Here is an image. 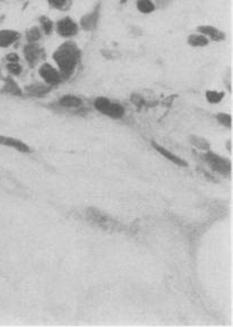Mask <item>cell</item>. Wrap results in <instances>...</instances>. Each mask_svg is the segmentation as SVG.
I'll list each match as a JSON object with an SVG mask.
<instances>
[{
  "mask_svg": "<svg viewBox=\"0 0 233 327\" xmlns=\"http://www.w3.org/2000/svg\"><path fill=\"white\" fill-rule=\"evenodd\" d=\"M51 89L52 86L45 84V83L44 84H42V83H34V84L27 86L25 88V91H26L28 95L34 96V98H42V96L48 94Z\"/></svg>",
  "mask_w": 233,
  "mask_h": 327,
  "instance_id": "obj_13",
  "label": "cell"
},
{
  "mask_svg": "<svg viewBox=\"0 0 233 327\" xmlns=\"http://www.w3.org/2000/svg\"><path fill=\"white\" fill-rule=\"evenodd\" d=\"M128 1V0H120V3L121 5H125V3H126Z\"/></svg>",
  "mask_w": 233,
  "mask_h": 327,
  "instance_id": "obj_26",
  "label": "cell"
},
{
  "mask_svg": "<svg viewBox=\"0 0 233 327\" xmlns=\"http://www.w3.org/2000/svg\"><path fill=\"white\" fill-rule=\"evenodd\" d=\"M152 145L154 149H155L157 152H159L161 155H163L166 159H168L175 165H178V167H188V163L186 162L184 159H181V157H179L178 155H175L174 153L170 152V151H168L167 149H164L163 146L159 145V144L155 143V142H152Z\"/></svg>",
  "mask_w": 233,
  "mask_h": 327,
  "instance_id": "obj_12",
  "label": "cell"
},
{
  "mask_svg": "<svg viewBox=\"0 0 233 327\" xmlns=\"http://www.w3.org/2000/svg\"><path fill=\"white\" fill-rule=\"evenodd\" d=\"M197 31H198V33L205 35L209 40L216 42L225 40L224 32L220 31L215 26H212V25H202V26L197 27Z\"/></svg>",
  "mask_w": 233,
  "mask_h": 327,
  "instance_id": "obj_9",
  "label": "cell"
},
{
  "mask_svg": "<svg viewBox=\"0 0 233 327\" xmlns=\"http://www.w3.org/2000/svg\"><path fill=\"white\" fill-rule=\"evenodd\" d=\"M188 44L193 46V48H203L206 46L210 43V40L207 39L205 35L197 33V34H191L188 37Z\"/></svg>",
  "mask_w": 233,
  "mask_h": 327,
  "instance_id": "obj_16",
  "label": "cell"
},
{
  "mask_svg": "<svg viewBox=\"0 0 233 327\" xmlns=\"http://www.w3.org/2000/svg\"><path fill=\"white\" fill-rule=\"evenodd\" d=\"M202 157L217 174L227 175L231 172V162L225 157H222L213 152H210V151L206 154H203Z\"/></svg>",
  "mask_w": 233,
  "mask_h": 327,
  "instance_id": "obj_3",
  "label": "cell"
},
{
  "mask_svg": "<svg viewBox=\"0 0 233 327\" xmlns=\"http://www.w3.org/2000/svg\"><path fill=\"white\" fill-rule=\"evenodd\" d=\"M50 7L58 10H64L68 8V0H46Z\"/></svg>",
  "mask_w": 233,
  "mask_h": 327,
  "instance_id": "obj_24",
  "label": "cell"
},
{
  "mask_svg": "<svg viewBox=\"0 0 233 327\" xmlns=\"http://www.w3.org/2000/svg\"><path fill=\"white\" fill-rule=\"evenodd\" d=\"M39 75H40V77L45 84L52 86V87L60 84V83L64 81L58 68H55L52 65H50L48 63L41 65V67L39 68Z\"/></svg>",
  "mask_w": 233,
  "mask_h": 327,
  "instance_id": "obj_6",
  "label": "cell"
},
{
  "mask_svg": "<svg viewBox=\"0 0 233 327\" xmlns=\"http://www.w3.org/2000/svg\"><path fill=\"white\" fill-rule=\"evenodd\" d=\"M225 95L224 92H216V91H207L206 92V99L207 101L212 104L220 103L223 100Z\"/></svg>",
  "mask_w": 233,
  "mask_h": 327,
  "instance_id": "obj_21",
  "label": "cell"
},
{
  "mask_svg": "<svg viewBox=\"0 0 233 327\" xmlns=\"http://www.w3.org/2000/svg\"><path fill=\"white\" fill-rule=\"evenodd\" d=\"M136 6H137L139 13L142 14H150L155 10V5H154L153 0H137Z\"/></svg>",
  "mask_w": 233,
  "mask_h": 327,
  "instance_id": "obj_19",
  "label": "cell"
},
{
  "mask_svg": "<svg viewBox=\"0 0 233 327\" xmlns=\"http://www.w3.org/2000/svg\"><path fill=\"white\" fill-rule=\"evenodd\" d=\"M23 53L25 60H26L31 67H33L39 63V60L43 56V49L38 43H27L24 46Z\"/></svg>",
  "mask_w": 233,
  "mask_h": 327,
  "instance_id": "obj_7",
  "label": "cell"
},
{
  "mask_svg": "<svg viewBox=\"0 0 233 327\" xmlns=\"http://www.w3.org/2000/svg\"><path fill=\"white\" fill-rule=\"evenodd\" d=\"M25 38H26L27 43H38L42 38V30L38 26L31 27L25 33Z\"/></svg>",
  "mask_w": 233,
  "mask_h": 327,
  "instance_id": "obj_18",
  "label": "cell"
},
{
  "mask_svg": "<svg viewBox=\"0 0 233 327\" xmlns=\"http://www.w3.org/2000/svg\"><path fill=\"white\" fill-rule=\"evenodd\" d=\"M94 108L99 112L112 119H120L125 116V108L120 103L111 101L106 96H99L94 100Z\"/></svg>",
  "mask_w": 233,
  "mask_h": 327,
  "instance_id": "obj_2",
  "label": "cell"
},
{
  "mask_svg": "<svg viewBox=\"0 0 233 327\" xmlns=\"http://www.w3.org/2000/svg\"><path fill=\"white\" fill-rule=\"evenodd\" d=\"M86 215H87L89 220L95 222L96 224L101 226H107V225L110 226V223L112 222V218H110L106 214L103 213V212L93 207L88 208V210L86 211Z\"/></svg>",
  "mask_w": 233,
  "mask_h": 327,
  "instance_id": "obj_11",
  "label": "cell"
},
{
  "mask_svg": "<svg viewBox=\"0 0 233 327\" xmlns=\"http://www.w3.org/2000/svg\"><path fill=\"white\" fill-rule=\"evenodd\" d=\"M52 58L62 74L63 80L66 81L73 76L81 62L82 52L78 45L71 40L62 43L53 52Z\"/></svg>",
  "mask_w": 233,
  "mask_h": 327,
  "instance_id": "obj_1",
  "label": "cell"
},
{
  "mask_svg": "<svg viewBox=\"0 0 233 327\" xmlns=\"http://www.w3.org/2000/svg\"><path fill=\"white\" fill-rule=\"evenodd\" d=\"M1 92L7 93V94L15 95V96L23 95V91H21V88L20 87L19 85H17V83L14 81L12 77H7L6 78L5 85H3V87L1 88Z\"/></svg>",
  "mask_w": 233,
  "mask_h": 327,
  "instance_id": "obj_15",
  "label": "cell"
},
{
  "mask_svg": "<svg viewBox=\"0 0 233 327\" xmlns=\"http://www.w3.org/2000/svg\"><path fill=\"white\" fill-rule=\"evenodd\" d=\"M5 59H6L7 63H20V56L15 52H12V53H8V55H6Z\"/></svg>",
  "mask_w": 233,
  "mask_h": 327,
  "instance_id": "obj_25",
  "label": "cell"
},
{
  "mask_svg": "<svg viewBox=\"0 0 233 327\" xmlns=\"http://www.w3.org/2000/svg\"><path fill=\"white\" fill-rule=\"evenodd\" d=\"M39 23H40V28L42 30V33L45 35H51L55 31V23L52 20H50L48 16L42 15L39 19Z\"/></svg>",
  "mask_w": 233,
  "mask_h": 327,
  "instance_id": "obj_17",
  "label": "cell"
},
{
  "mask_svg": "<svg viewBox=\"0 0 233 327\" xmlns=\"http://www.w3.org/2000/svg\"><path fill=\"white\" fill-rule=\"evenodd\" d=\"M191 143L197 149L202 151H210L211 144L210 142L204 137H199V136H191Z\"/></svg>",
  "mask_w": 233,
  "mask_h": 327,
  "instance_id": "obj_20",
  "label": "cell"
},
{
  "mask_svg": "<svg viewBox=\"0 0 233 327\" xmlns=\"http://www.w3.org/2000/svg\"><path fill=\"white\" fill-rule=\"evenodd\" d=\"M6 68L14 76H19V75L21 74V71H23V67H21L20 63H7Z\"/></svg>",
  "mask_w": 233,
  "mask_h": 327,
  "instance_id": "obj_23",
  "label": "cell"
},
{
  "mask_svg": "<svg viewBox=\"0 0 233 327\" xmlns=\"http://www.w3.org/2000/svg\"><path fill=\"white\" fill-rule=\"evenodd\" d=\"M21 33L15 30H0V48L7 49L19 41Z\"/></svg>",
  "mask_w": 233,
  "mask_h": 327,
  "instance_id": "obj_10",
  "label": "cell"
},
{
  "mask_svg": "<svg viewBox=\"0 0 233 327\" xmlns=\"http://www.w3.org/2000/svg\"><path fill=\"white\" fill-rule=\"evenodd\" d=\"M100 17H101V1H99L96 5L93 7L92 10L86 13L84 16L81 17L80 20V28L86 32H92L96 30L98 27Z\"/></svg>",
  "mask_w": 233,
  "mask_h": 327,
  "instance_id": "obj_5",
  "label": "cell"
},
{
  "mask_svg": "<svg viewBox=\"0 0 233 327\" xmlns=\"http://www.w3.org/2000/svg\"><path fill=\"white\" fill-rule=\"evenodd\" d=\"M216 120L220 123L223 127L228 128V129H231L232 127V116L229 113H225V112H220L216 114Z\"/></svg>",
  "mask_w": 233,
  "mask_h": 327,
  "instance_id": "obj_22",
  "label": "cell"
},
{
  "mask_svg": "<svg viewBox=\"0 0 233 327\" xmlns=\"http://www.w3.org/2000/svg\"><path fill=\"white\" fill-rule=\"evenodd\" d=\"M80 30V25L77 22H75L69 16L63 17L55 24V31L58 33V35L64 39L74 38L75 35H77Z\"/></svg>",
  "mask_w": 233,
  "mask_h": 327,
  "instance_id": "obj_4",
  "label": "cell"
},
{
  "mask_svg": "<svg viewBox=\"0 0 233 327\" xmlns=\"http://www.w3.org/2000/svg\"><path fill=\"white\" fill-rule=\"evenodd\" d=\"M58 104L63 108H67V109H77V108L82 107L83 101L76 95L66 94L58 100Z\"/></svg>",
  "mask_w": 233,
  "mask_h": 327,
  "instance_id": "obj_14",
  "label": "cell"
},
{
  "mask_svg": "<svg viewBox=\"0 0 233 327\" xmlns=\"http://www.w3.org/2000/svg\"><path fill=\"white\" fill-rule=\"evenodd\" d=\"M0 145L6 146V147H10V149H14V150L19 151V152L24 153V154L31 153V149H30V146L27 145V144H25L24 142H21L17 138L9 137V136L0 135Z\"/></svg>",
  "mask_w": 233,
  "mask_h": 327,
  "instance_id": "obj_8",
  "label": "cell"
}]
</instances>
